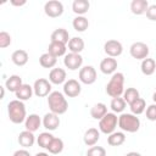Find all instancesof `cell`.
Here are the masks:
<instances>
[{"label":"cell","mask_w":156,"mask_h":156,"mask_svg":"<svg viewBox=\"0 0 156 156\" xmlns=\"http://www.w3.org/2000/svg\"><path fill=\"white\" fill-rule=\"evenodd\" d=\"M7 115H9L10 121L15 124H20L24 122L27 118V111H26V106L23 101L17 100V99L10 101L7 105Z\"/></svg>","instance_id":"6da1fadb"},{"label":"cell","mask_w":156,"mask_h":156,"mask_svg":"<svg viewBox=\"0 0 156 156\" xmlns=\"http://www.w3.org/2000/svg\"><path fill=\"white\" fill-rule=\"evenodd\" d=\"M48 105L50 108V112L56 115H63L68 110V102L65 98V95L60 91H51V94L48 96Z\"/></svg>","instance_id":"7a4b0ae2"},{"label":"cell","mask_w":156,"mask_h":156,"mask_svg":"<svg viewBox=\"0 0 156 156\" xmlns=\"http://www.w3.org/2000/svg\"><path fill=\"white\" fill-rule=\"evenodd\" d=\"M106 93L108 96L119 98L124 93V74L121 72H115L110 79V82L106 84Z\"/></svg>","instance_id":"3957f363"},{"label":"cell","mask_w":156,"mask_h":156,"mask_svg":"<svg viewBox=\"0 0 156 156\" xmlns=\"http://www.w3.org/2000/svg\"><path fill=\"white\" fill-rule=\"evenodd\" d=\"M118 127L127 133H135L140 128V119L133 113H121L118 117Z\"/></svg>","instance_id":"277c9868"},{"label":"cell","mask_w":156,"mask_h":156,"mask_svg":"<svg viewBox=\"0 0 156 156\" xmlns=\"http://www.w3.org/2000/svg\"><path fill=\"white\" fill-rule=\"evenodd\" d=\"M118 124V117L115 112H107L100 121H99V129L101 133L110 135L115 132Z\"/></svg>","instance_id":"5b68a950"},{"label":"cell","mask_w":156,"mask_h":156,"mask_svg":"<svg viewBox=\"0 0 156 156\" xmlns=\"http://www.w3.org/2000/svg\"><path fill=\"white\" fill-rule=\"evenodd\" d=\"M34 95L38 98H45L51 94V83L45 78H39L33 84Z\"/></svg>","instance_id":"8992f818"},{"label":"cell","mask_w":156,"mask_h":156,"mask_svg":"<svg viewBox=\"0 0 156 156\" xmlns=\"http://www.w3.org/2000/svg\"><path fill=\"white\" fill-rule=\"evenodd\" d=\"M129 54L133 58L136 60H145L149 55V46L143 41H135L129 48Z\"/></svg>","instance_id":"52a82bcc"},{"label":"cell","mask_w":156,"mask_h":156,"mask_svg":"<svg viewBox=\"0 0 156 156\" xmlns=\"http://www.w3.org/2000/svg\"><path fill=\"white\" fill-rule=\"evenodd\" d=\"M44 12H45L46 16H49L51 18L60 17L63 13V5H62L61 1L50 0V1L45 2V5H44Z\"/></svg>","instance_id":"ba28073f"},{"label":"cell","mask_w":156,"mask_h":156,"mask_svg":"<svg viewBox=\"0 0 156 156\" xmlns=\"http://www.w3.org/2000/svg\"><path fill=\"white\" fill-rule=\"evenodd\" d=\"M104 51L108 57H118L123 52L122 44L116 39H110L104 44Z\"/></svg>","instance_id":"9c48e42d"},{"label":"cell","mask_w":156,"mask_h":156,"mask_svg":"<svg viewBox=\"0 0 156 156\" xmlns=\"http://www.w3.org/2000/svg\"><path fill=\"white\" fill-rule=\"evenodd\" d=\"M96 77H98L96 69L93 66H84L79 69V80L83 84L90 85V84L95 83Z\"/></svg>","instance_id":"30bf717a"},{"label":"cell","mask_w":156,"mask_h":156,"mask_svg":"<svg viewBox=\"0 0 156 156\" xmlns=\"http://www.w3.org/2000/svg\"><path fill=\"white\" fill-rule=\"evenodd\" d=\"M63 63H65V66H66L68 69L76 71V69H78V68L82 67V65H83V57H82L80 54L69 52V54L65 55Z\"/></svg>","instance_id":"8fae6325"},{"label":"cell","mask_w":156,"mask_h":156,"mask_svg":"<svg viewBox=\"0 0 156 156\" xmlns=\"http://www.w3.org/2000/svg\"><path fill=\"white\" fill-rule=\"evenodd\" d=\"M82 91L80 83L76 79H68L63 84V94L68 98H77Z\"/></svg>","instance_id":"7c38bea8"},{"label":"cell","mask_w":156,"mask_h":156,"mask_svg":"<svg viewBox=\"0 0 156 156\" xmlns=\"http://www.w3.org/2000/svg\"><path fill=\"white\" fill-rule=\"evenodd\" d=\"M43 126L44 128H46L48 130H56L60 126V117L56 113L49 112L43 117Z\"/></svg>","instance_id":"4fadbf2b"},{"label":"cell","mask_w":156,"mask_h":156,"mask_svg":"<svg viewBox=\"0 0 156 156\" xmlns=\"http://www.w3.org/2000/svg\"><path fill=\"white\" fill-rule=\"evenodd\" d=\"M117 60L113 58V57H106L104 58L101 62H100V71L104 73V74H113L115 71L117 69Z\"/></svg>","instance_id":"5bb4252c"},{"label":"cell","mask_w":156,"mask_h":156,"mask_svg":"<svg viewBox=\"0 0 156 156\" xmlns=\"http://www.w3.org/2000/svg\"><path fill=\"white\" fill-rule=\"evenodd\" d=\"M49 80L51 84H56V85L62 84V83L65 84L66 83V71L60 67L52 68L49 73Z\"/></svg>","instance_id":"9a60e30c"},{"label":"cell","mask_w":156,"mask_h":156,"mask_svg":"<svg viewBox=\"0 0 156 156\" xmlns=\"http://www.w3.org/2000/svg\"><path fill=\"white\" fill-rule=\"evenodd\" d=\"M18 144L23 147V149H27V147H30L34 145L35 143V136L33 134V132H29V130H23L18 134Z\"/></svg>","instance_id":"2e32d148"},{"label":"cell","mask_w":156,"mask_h":156,"mask_svg":"<svg viewBox=\"0 0 156 156\" xmlns=\"http://www.w3.org/2000/svg\"><path fill=\"white\" fill-rule=\"evenodd\" d=\"M41 123H43V121L40 119V117L37 113H30L29 116H27V118L24 121V127H26V130L34 133L39 129Z\"/></svg>","instance_id":"e0dca14e"},{"label":"cell","mask_w":156,"mask_h":156,"mask_svg":"<svg viewBox=\"0 0 156 156\" xmlns=\"http://www.w3.org/2000/svg\"><path fill=\"white\" fill-rule=\"evenodd\" d=\"M100 139V132L96 128H89L85 130L84 136H83V141L87 146H94Z\"/></svg>","instance_id":"ac0fdd59"},{"label":"cell","mask_w":156,"mask_h":156,"mask_svg":"<svg viewBox=\"0 0 156 156\" xmlns=\"http://www.w3.org/2000/svg\"><path fill=\"white\" fill-rule=\"evenodd\" d=\"M66 51H67L66 44H62V43H58V41H51L49 44V48H48V52L51 54L55 57L65 56Z\"/></svg>","instance_id":"d6986e66"},{"label":"cell","mask_w":156,"mask_h":156,"mask_svg":"<svg viewBox=\"0 0 156 156\" xmlns=\"http://www.w3.org/2000/svg\"><path fill=\"white\" fill-rule=\"evenodd\" d=\"M28 58H29L28 52H27L26 50H22V49L15 50V51L12 52V55H11L12 62H13L16 66H18V67L24 66V65L28 62Z\"/></svg>","instance_id":"ffe728a7"},{"label":"cell","mask_w":156,"mask_h":156,"mask_svg":"<svg viewBox=\"0 0 156 156\" xmlns=\"http://www.w3.org/2000/svg\"><path fill=\"white\" fill-rule=\"evenodd\" d=\"M149 2L147 0H133L130 2V11L134 15H144L146 13L147 9H149Z\"/></svg>","instance_id":"44dd1931"},{"label":"cell","mask_w":156,"mask_h":156,"mask_svg":"<svg viewBox=\"0 0 156 156\" xmlns=\"http://www.w3.org/2000/svg\"><path fill=\"white\" fill-rule=\"evenodd\" d=\"M23 82H22V78L17 74H12L10 76L6 82H5V88L9 90V91H12V93H16L21 87H22Z\"/></svg>","instance_id":"7402d4cb"},{"label":"cell","mask_w":156,"mask_h":156,"mask_svg":"<svg viewBox=\"0 0 156 156\" xmlns=\"http://www.w3.org/2000/svg\"><path fill=\"white\" fill-rule=\"evenodd\" d=\"M34 94V90H33V87H30L29 84H22V87L15 93L17 100H21V101H26V100H29L32 98V95Z\"/></svg>","instance_id":"603a6c76"},{"label":"cell","mask_w":156,"mask_h":156,"mask_svg":"<svg viewBox=\"0 0 156 156\" xmlns=\"http://www.w3.org/2000/svg\"><path fill=\"white\" fill-rule=\"evenodd\" d=\"M51 41H58L62 44H68L69 34L65 28H57L51 33Z\"/></svg>","instance_id":"cb8c5ba5"},{"label":"cell","mask_w":156,"mask_h":156,"mask_svg":"<svg viewBox=\"0 0 156 156\" xmlns=\"http://www.w3.org/2000/svg\"><path fill=\"white\" fill-rule=\"evenodd\" d=\"M84 40L80 37H73L68 41V50L73 54H80L84 50Z\"/></svg>","instance_id":"d4e9b609"},{"label":"cell","mask_w":156,"mask_h":156,"mask_svg":"<svg viewBox=\"0 0 156 156\" xmlns=\"http://www.w3.org/2000/svg\"><path fill=\"white\" fill-rule=\"evenodd\" d=\"M89 7H90V2L88 0H74L72 4V10L78 16H83L84 13H87Z\"/></svg>","instance_id":"484cf974"},{"label":"cell","mask_w":156,"mask_h":156,"mask_svg":"<svg viewBox=\"0 0 156 156\" xmlns=\"http://www.w3.org/2000/svg\"><path fill=\"white\" fill-rule=\"evenodd\" d=\"M140 69L143 72V74L145 76H152L156 71V62L154 58H145L141 61V65H140Z\"/></svg>","instance_id":"4316f807"},{"label":"cell","mask_w":156,"mask_h":156,"mask_svg":"<svg viewBox=\"0 0 156 156\" xmlns=\"http://www.w3.org/2000/svg\"><path fill=\"white\" fill-rule=\"evenodd\" d=\"M106 113H107V107H106V105L104 102H98L90 108V116L94 119H99L100 121Z\"/></svg>","instance_id":"83f0119b"},{"label":"cell","mask_w":156,"mask_h":156,"mask_svg":"<svg viewBox=\"0 0 156 156\" xmlns=\"http://www.w3.org/2000/svg\"><path fill=\"white\" fill-rule=\"evenodd\" d=\"M126 141V134L123 132H113L107 136V144L110 146H121Z\"/></svg>","instance_id":"f1b7e54d"},{"label":"cell","mask_w":156,"mask_h":156,"mask_svg":"<svg viewBox=\"0 0 156 156\" xmlns=\"http://www.w3.org/2000/svg\"><path fill=\"white\" fill-rule=\"evenodd\" d=\"M39 63H40V66L44 67V68H52V67H55V65L57 63V57L52 56V55L49 54V52H45V54H43V55L39 57Z\"/></svg>","instance_id":"f546056e"},{"label":"cell","mask_w":156,"mask_h":156,"mask_svg":"<svg viewBox=\"0 0 156 156\" xmlns=\"http://www.w3.org/2000/svg\"><path fill=\"white\" fill-rule=\"evenodd\" d=\"M129 108H130L133 115H135V116L141 115L146 110V102H145V100L143 98H139V99H136L134 102H132L129 105Z\"/></svg>","instance_id":"4dcf8cb0"},{"label":"cell","mask_w":156,"mask_h":156,"mask_svg":"<svg viewBox=\"0 0 156 156\" xmlns=\"http://www.w3.org/2000/svg\"><path fill=\"white\" fill-rule=\"evenodd\" d=\"M72 26H73L74 30H77V32H85L89 27V21L84 16H77L73 20Z\"/></svg>","instance_id":"1f68e13d"},{"label":"cell","mask_w":156,"mask_h":156,"mask_svg":"<svg viewBox=\"0 0 156 156\" xmlns=\"http://www.w3.org/2000/svg\"><path fill=\"white\" fill-rule=\"evenodd\" d=\"M126 105H127V102L124 101V99L119 96V98H113L111 100L110 107L115 113H122L126 108Z\"/></svg>","instance_id":"d6a6232c"},{"label":"cell","mask_w":156,"mask_h":156,"mask_svg":"<svg viewBox=\"0 0 156 156\" xmlns=\"http://www.w3.org/2000/svg\"><path fill=\"white\" fill-rule=\"evenodd\" d=\"M54 138H55V136H54L51 133H49V132H43V133H40L39 136L37 138V143H38V145H39L40 147L48 149V146L50 145V143L52 141Z\"/></svg>","instance_id":"836d02e7"},{"label":"cell","mask_w":156,"mask_h":156,"mask_svg":"<svg viewBox=\"0 0 156 156\" xmlns=\"http://www.w3.org/2000/svg\"><path fill=\"white\" fill-rule=\"evenodd\" d=\"M63 146H65V145H63L62 139H60V138H54L46 150H48L50 154H52V155H57V154L62 152Z\"/></svg>","instance_id":"e575fe53"},{"label":"cell","mask_w":156,"mask_h":156,"mask_svg":"<svg viewBox=\"0 0 156 156\" xmlns=\"http://www.w3.org/2000/svg\"><path fill=\"white\" fill-rule=\"evenodd\" d=\"M140 98V95H139V91L135 89V88H127L126 90H124V93H123V99H124V101L128 104V105H130L132 102H134L136 99H139Z\"/></svg>","instance_id":"d590c367"},{"label":"cell","mask_w":156,"mask_h":156,"mask_svg":"<svg viewBox=\"0 0 156 156\" xmlns=\"http://www.w3.org/2000/svg\"><path fill=\"white\" fill-rule=\"evenodd\" d=\"M87 156H106V150L102 146H91L87 151Z\"/></svg>","instance_id":"8d00e7d4"},{"label":"cell","mask_w":156,"mask_h":156,"mask_svg":"<svg viewBox=\"0 0 156 156\" xmlns=\"http://www.w3.org/2000/svg\"><path fill=\"white\" fill-rule=\"evenodd\" d=\"M10 45H11V35L5 30L0 32V48L5 49Z\"/></svg>","instance_id":"74e56055"},{"label":"cell","mask_w":156,"mask_h":156,"mask_svg":"<svg viewBox=\"0 0 156 156\" xmlns=\"http://www.w3.org/2000/svg\"><path fill=\"white\" fill-rule=\"evenodd\" d=\"M146 118L149 121H156V104H151L146 107Z\"/></svg>","instance_id":"f35d334b"},{"label":"cell","mask_w":156,"mask_h":156,"mask_svg":"<svg viewBox=\"0 0 156 156\" xmlns=\"http://www.w3.org/2000/svg\"><path fill=\"white\" fill-rule=\"evenodd\" d=\"M146 17L150 21H156V5H150L146 11Z\"/></svg>","instance_id":"ab89813d"},{"label":"cell","mask_w":156,"mask_h":156,"mask_svg":"<svg viewBox=\"0 0 156 156\" xmlns=\"http://www.w3.org/2000/svg\"><path fill=\"white\" fill-rule=\"evenodd\" d=\"M13 156H30V154L26 149H20V150H17V151L13 152Z\"/></svg>","instance_id":"60d3db41"},{"label":"cell","mask_w":156,"mask_h":156,"mask_svg":"<svg viewBox=\"0 0 156 156\" xmlns=\"http://www.w3.org/2000/svg\"><path fill=\"white\" fill-rule=\"evenodd\" d=\"M26 4V0H22V1H16V0H11V5L13 6H22Z\"/></svg>","instance_id":"b9f144b4"},{"label":"cell","mask_w":156,"mask_h":156,"mask_svg":"<svg viewBox=\"0 0 156 156\" xmlns=\"http://www.w3.org/2000/svg\"><path fill=\"white\" fill-rule=\"evenodd\" d=\"M126 156H141V155L139 152H136V151H130V152L126 154Z\"/></svg>","instance_id":"7bdbcfd3"},{"label":"cell","mask_w":156,"mask_h":156,"mask_svg":"<svg viewBox=\"0 0 156 156\" xmlns=\"http://www.w3.org/2000/svg\"><path fill=\"white\" fill-rule=\"evenodd\" d=\"M0 89H1V96H0V99H4V95H5V87H0Z\"/></svg>","instance_id":"ee69618b"},{"label":"cell","mask_w":156,"mask_h":156,"mask_svg":"<svg viewBox=\"0 0 156 156\" xmlns=\"http://www.w3.org/2000/svg\"><path fill=\"white\" fill-rule=\"evenodd\" d=\"M35 156H49V154H46V152H38V154H35Z\"/></svg>","instance_id":"f6af8a7d"}]
</instances>
